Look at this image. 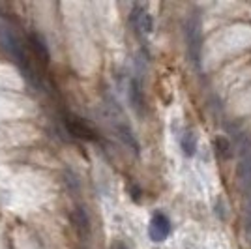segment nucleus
I'll return each instance as SVG.
<instances>
[{
	"instance_id": "nucleus-1",
	"label": "nucleus",
	"mask_w": 251,
	"mask_h": 249,
	"mask_svg": "<svg viewBox=\"0 0 251 249\" xmlns=\"http://www.w3.org/2000/svg\"><path fill=\"white\" fill-rule=\"evenodd\" d=\"M186 43H188V54L193 68L201 72V58H202V23L201 15L193 11L186 23Z\"/></svg>"
},
{
	"instance_id": "nucleus-2",
	"label": "nucleus",
	"mask_w": 251,
	"mask_h": 249,
	"mask_svg": "<svg viewBox=\"0 0 251 249\" xmlns=\"http://www.w3.org/2000/svg\"><path fill=\"white\" fill-rule=\"evenodd\" d=\"M0 43L6 51L10 52L11 56L15 58V62L21 66L25 72H28V58H26V51H25V45L21 43V40L17 38V34L8 28V26H0Z\"/></svg>"
},
{
	"instance_id": "nucleus-3",
	"label": "nucleus",
	"mask_w": 251,
	"mask_h": 249,
	"mask_svg": "<svg viewBox=\"0 0 251 249\" xmlns=\"http://www.w3.org/2000/svg\"><path fill=\"white\" fill-rule=\"evenodd\" d=\"M236 176L240 180L242 187L246 191H251V139L242 137L240 139V161L236 169Z\"/></svg>"
},
{
	"instance_id": "nucleus-4",
	"label": "nucleus",
	"mask_w": 251,
	"mask_h": 249,
	"mask_svg": "<svg viewBox=\"0 0 251 249\" xmlns=\"http://www.w3.org/2000/svg\"><path fill=\"white\" fill-rule=\"evenodd\" d=\"M64 125L70 131V135L77 137V139H83V141H96L98 139V133H96L94 127L86 120H83L81 116H77V114H64Z\"/></svg>"
},
{
	"instance_id": "nucleus-5",
	"label": "nucleus",
	"mask_w": 251,
	"mask_h": 249,
	"mask_svg": "<svg viewBox=\"0 0 251 249\" xmlns=\"http://www.w3.org/2000/svg\"><path fill=\"white\" fill-rule=\"evenodd\" d=\"M148 234L154 242L167 240V236L171 234V221L165 214H161V212L154 214V218L150 221V227H148Z\"/></svg>"
},
{
	"instance_id": "nucleus-6",
	"label": "nucleus",
	"mask_w": 251,
	"mask_h": 249,
	"mask_svg": "<svg viewBox=\"0 0 251 249\" xmlns=\"http://www.w3.org/2000/svg\"><path fill=\"white\" fill-rule=\"evenodd\" d=\"M72 223L81 238H86L90 234V216L83 206H75L72 212Z\"/></svg>"
},
{
	"instance_id": "nucleus-7",
	"label": "nucleus",
	"mask_w": 251,
	"mask_h": 249,
	"mask_svg": "<svg viewBox=\"0 0 251 249\" xmlns=\"http://www.w3.org/2000/svg\"><path fill=\"white\" fill-rule=\"evenodd\" d=\"M131 23H133V26H135L137 30H143L150 34L152 28H154V21H152V15L145 11L141 6H135L133 10H131Z\"/></svg>"
},
{
	"instance_id": "nucleus-8",
	"label": "nucleus",
	"mask_w": 251,
	"mask_h": 249,
	"mask_svg": "<svg viewBox=\"0 0 251 249\" xmlns=\"http://www.w3.org/2000/svg\"><path fill=\"white\" fill-rule=\"evenodd\" d=\"M127 96H129V103L135 109L139 114H145V109H147V101H145V96L141 92V86L135 79L129 83V90H127Z\"/></svg>"
},
{
	"instance_id": "nucleus-9",
	"label": "nucleus",
	"mask_w": 251,
	"mask_h": 249,
	"mask_svg": "<svg viewBox=\"0 0 251 249\" xmlns=\"http://www.w3.org/2000/svg\"><path fill=\"white\" fill-rule=\"evenodd\" d=\"M28 43H30L32 52L36 54V58H38L40 62H43V64L49 62L51 54H49V49H47V45H45L42 36H38V34H30V36H28Z\"/></svg>"
},
{
	"instance_id": "nucleus-10",
	"label": "nucleus",
	"mask_w": 251,
	"mask_h": 249,
	"mask_svg": "<svg viewBox=\"0 0 251 249\" xmlns=\"http://www.w3.org/2000/svg\"><path fill=\"white\" fill-rule=\"evenodd\" d=\"M180 146H182V152L186 157H193L197 154V135L189 129L182 135V141H180Z\"/></svg>"
},
{
	"instance_id": "nucleus-11",
	"label": "nucleus",
	"mask_w": 251,
	"mask_h": 249,
	"mask_svg": "<svg viewBox=\"0 0 251 249\" xmlns=\"http://www.w3.org/2000/svg\"><path fill=\"white\" fill-rule=\"evenodd\" d=\"M214 152H216L220 157H223V159H229V157L232 156L230 143L225 139V137H218V139L214 141Z\"/></svg>"
},
{
	"instance_id": "nucleus-12",
	"label": "nucleus",
	"mask_w": 251,
	"mask_h": 249,
	"mask_svg": "<svg viewBox=\"0 0 251 249\" xmlns=\"http://www.w3.org/2000/svg\"><path fill=\"white\" fill-rule=\"evenodd\" d=\"M64 182H66V186L70 187V191L72 193H77L79 189H81V182H79V178H77V174H74L72 171H66V174H64Z\"/></svg>"
},
{
	"instance_id": "nucleus-13",
	"label": "nucleus",
	"mask_w": 251,
	"mask_h": 249,
	"mask_svg": "<svg viewBox=\"0 0 251 249\" xmlns=\"http://www.w3.org/2000/svg\"><path fill=\"white\" fill-rule=\"evenodd\" d=\"M244 228H246V234L251 238V195L248 199V204H246V221H244Z\"/></svg>"
},
{
	"instance_id": "nucleus-14",
	"label": "nucleus",
	"mask_w": 251,
	"mask_h": 249,
	"mask_svg": "<svg viewBox=\"0 0 251 249\" xmlns=\"http://www.w3.org/2000/svg\"><path fill=\"white\" fill-rule=\"evenodd\" d=\"M109 249H127V246H126L124 242H120V240H115L113 244H111V248Z\"/></svg>"
}]
</instances>
